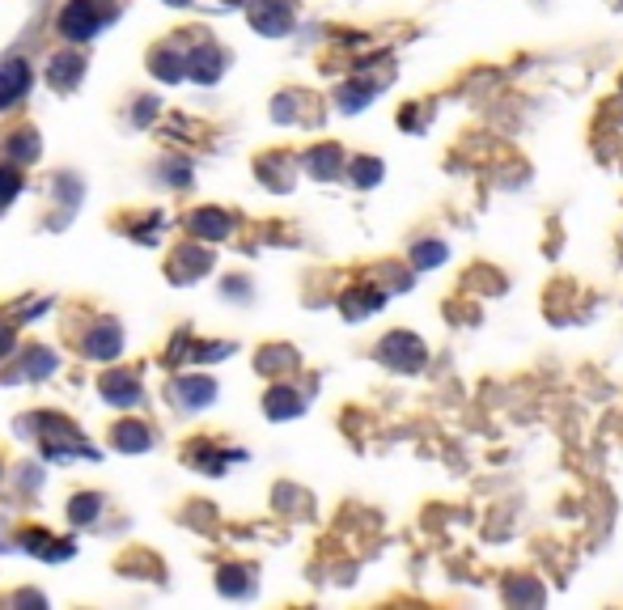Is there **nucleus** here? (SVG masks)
I'll use <instances>...</instances> for the list:
<instances>
[{"mask_svg":"<svg viewBox=\"0 0 623 610\" xmlns=\"http://www.w3.org/2000/svg\"><path fill=\"white\" fill-rule=\"evenodd\" d=\"M111 17H115V9L102 5V0H68L60 13V34L73 43H85V39H94Z\"/></svg>","mask_w":623,"mask_h":610,"instance_id":"f257e3e1","label":"nucleus"},{"mask_svg":"<svg viewBox=\"0 0 623 610\" xmlns=\"http://www.w3.org/2000/svg\"><path fill=\"white\" fill-rule=\"evenodd\" d=\"M378 361H382L386 369H395V373H416V369L424 365V344H420L416 335L395 331V335H386V339H382Z\"/></svg>","mask_w":623,"mask_h":610,"instance_id":"f03ea898","label":"nucleus"},{"mask_svg":"<svg viewBox=\"0 0 623 610\" xmlns=\"http://www.w3.org/2000/svg\"><path fill=\"white\" fill-rule=\"evenodd\" d=\"M251 26L263 34H289L293 26V5L289 0H251Z\"/></svg>","mask_w":623,"mask_h":610,"instance_id":"7ed1b4c3","label":"nucleus"},{"mask_svg":"<svg viewBox=\"0 0 623 610\" xmlns=\"http://www.w3.org/2000/svg\"><path fill=\"white\" fill-rule=\"evenodd\" d=\"M102 399L111 407H136L140 403V378L136 373H102Z\"/></svg>","mask_w":623,"mask_h":610,"instance_id":"20e7f679","label":"nucleus"},{"mask_svg":"<svg viewBox=\"0 0 623 610\" xmlns=\"http://www.w3.org/2000/svg\"><path fill=\"white\" fill-rule=\"evenodd\" d=\"M30 89V64L26 60H5L0 64V111L13 106Z\"/></svg>","mask_w":623,"mask_h":610,"instance_id":"39448f33","label":"nucleus"},{"mask_svg":"<svg viewBox=\"0 0 623 610\" xmlns=\"http://www.w3.org/2000/svg\"><path fill=\"white\" fill-rule=\"evenodd\" d=\"M229 229H234V221H229V212H221V208H200L191 217V233L195 238H204V242L229 238Z\"/></svg>","mask_w":623,"mask_h":610,"instance_id":"423d86ee","label":"nucleus"},{"mask_svg":"<svg viewBox=\"0 0 623 610\" xmlns=\"http://www.w3.org/2000/svg\"><path fill=\"white\" fill-rule=\"evenodd\" d=\"M119 348H123V335L115 322H98L85 339V356H94V361H111V356H119Z\"/></svg>","mask_w":623,"mask_h":610,"instance_id":"0eeeda50","label":"nucleus"},{"mask_svg":"<svg viewBox=\"0 0 623 610\" xmlns=\"http://www.w3.org/2000/svg\"><path fill=\"white\" fill-rule=\"evenodd\" d=\"M221 64H225V56L217 47H200V51H191V60H187V68H191V77L195 81H217L221 77Z\"/></svg>","mask_w":623,"mask_h":610,"instance_id":"6e6552de","label":"nucleus"},{"mask_svg":"<svg viewBox=\"0 0 623 610\" xmlns=\"http://www.w3.org/2000/svg\"><path fill=\"white\" fill-rule=\"evenodd\" d=\"M149 441H153L149 428L136 424V420H123V424L115 428V450H123V454H145Z\"/></svg>","mask_w":623,"mask_h":610,"instance_id":"1a4fd4ad","label":"nucleus"},{"mask_svg":"<svg viewBox=\"0 0 623 610\" xmlns=\"http://www.w3.org/2000/svg\"><path fill=\"white\" fill-rule=\"evenodd\" d=\"M178 399L187 407H208L217 399V382L212 378H178Z\"/></svg>","mask_w":623,"mask_h":610,"instance_id":"9d476101","label":"nucleus"},{"mask_svg":"<svg viewBox=\"0 0 623 610\" xmlns=\"http://www.w3.org/2000/svg\"><path fill=\"white\" fill-rule=\"evenodd\" d=\"M263 407H267V416H272V420H293V416H301V399H297L289 386H276V390L263 399Z\"/></svg>","mask_w":623,"mask_h":610,"instance_id":"9b49d317","label":"nucleus"},{"mask_svg":"<svg viewBox=\"0 0 623 610\" xmlns=\"http://www.w3.org/2000/svg\"><path fill=\"white\" fill-rule=\"evenodd\" d=\"M51 369H56V352H47V348H30V352H26V361L17 365V378H47Z\"/></svg>","mask_w":623,"mask_h":610,"instance_id":"f8f14e48","label":"nucleus"},{"mask_svg":"<svg viewBox=\"0 0 623 610\" xmlns=\"http://www.w3.org/2000/svg\"><path fill=\"white\" fill-rule=\"evenodd\" d=\"M81 60L77 56H56V60H51V85H56V89H73L77 81H81Z\"/></svg>","mask_w":623,"mask_h":610,"instance_id":"ddd939ff","label":"nucleus"},{"mask_svg":"<svg viewBox=\"0 0 623 610\" xmlns=\"http://www.w3.org/2000/svg\"><path fill=\"white\" fill-rule=\"evenodd\" d=\"M382 301H386L382 293H373V289H356V293H348V297H344V314H348V318H365V314L378 310Z\"/></svg>","mask_w":623,"mask_h":610,"instance_id":"4468645a","label":"nucleus"},{"mask_svg":"<svg viewBox=\"0 0 623 610\" xmlns=\"http://www.w3.org/2000/svg\"><path fill=\"white\" fill-rule=\"evenodd\" d=\"M98 509H102V500L89 496V492H81V496H73V505H68V517H73L77 526H89V522L98 517Z\"/></svg>","mask_w":623,"mask_h":610,"instance_id":"2eb2a0df","label":"nucleus"},{"mask_svg":"<svg viewBox=\"0 0 623 610\" xmlns=\"http://www.w3.org/2000/svg\"><path fill=\"white\" fill-rule=\"evenodd\" d=\"M310 170H314L318 178H331L335 170H340V149H335V145L314 149V153H310Z\"/></svg>","mask_w":623,"mask_h":610,"instance_id":"dca6fc26","label":"nucleus"},{"mask_svg":"<svg viewBox=\"0 0 623 610\" xmlns=\"http://www.w3.org/2000/svg\"><path fill=\"white\" fill-rule=\"evenodd\" d=\"M378 178H382V161H373V157H356V161H352V183L373 187Z\"/></svg>","mask_w":623,"mask_h":610,"instance_id":"f3484780","label":"nucleus"},{"mask_svg":"<svg viewBox=\"0 0 623 610\" xmlns=\"http://www.w3.org/2000/svg\"><path fill=\"white\" fill-rule=\"evenodd\" d=\"M445 259V246L441 242H420L412 250V263H416V272H424V267H437Z\"/></svg>","mask_w":623,"mask_h":610,"instance_id":"a211bd4d","label":"nucleus"},{"mask_svg":"<svg viewBox=\"0 0 623 610\" xmlns=\"http://www.w3.org/2000/svg\"><path fill=\"white\" fill-rule=\"evenodd\" d=\"M9 153H13V157H26V161H34V157H39V136H34L30 128H26V132H13V140H9Z\"/></svg>","mask_w":623,"mask_h":610,"instance_id":"6ab92c4d","label":"nucleus"},{"mask_svg":"<svg viewBox=\"0 0 623 610\" xmlns=\"http://www.w3.org/2000/svg\"><path fill=\"white\" fill-rule=\"evenodd\" d=\"M17 191H22V174L13 166H0V208L17 200Z\"/></svg>","mask_w":623,"mask_h":610,"instance_id":"aec40b11","label":"nucleus"},{"mask_svg":"<svg viewBox=\"0 0 623 610\" xmlns=\"http://www.w3.org/2000/svg\"><path fill=\"white\" fill-rule=\"evenodd\" d=\"M221 594H246L251 589V581H246V572L242 568H221Z\"/></svg>","mask_w":623,"mask_h":610,"instance_id":"412c9836","label":"nucleus"},{"mask_svg":"<svg viewBox=\"0 0 623 610\" xmlns=\"http://www.w3.org/2000/svg\"><path fill=\"white\" fill-rule=\"evenodd\" d=\"M369 98H373V89H369V85H365V89H361V85L344 89V111H361V106H365Z\"/></svg>","mask_w":623,"mask_h":610,"instance_id":"4be33fe9","label":"nucleus"},{"mask_svg":"<svg viewBox=\"0 0 623 610\" xmlns=\"http://www.w3.org/2000/svg\"><path fill=\"white\" fill-rule=\"evenodd\" d=\"M153 73L166 77V81H174V77H178V60L170 56V51H162V56H153Z\"/></svg>","mask_w":623,"mask_h":610,"instance_id":"5701e85b","label":"nucleus"},{"mask_svg":"<svg viewBox=\"0 0 623 610\" xmlns=\"http://www.w3.org/2000/svg\"><path fill=\"white\" fill-rule=\"evenodd\" d=\"M13 348V335H9V327H0V356H5Z\"/></svg>","mask_w":623,"mask_h":610,"instance_id":"b1692460","label":"nucleus"},{"mask_svg":"<svg viewBox=\"0 0 623 610\" xmlns=\"http://www.w3.org/2000/svg\"><path fill=\"white\" fill-rule=\"evenodd\" d=\"M225 5H242V0H225Z\"/></svg>","mask_w":623,"mask_h":610,"instance_id":"393cba45","label":"nucleus"}]
</instances>
